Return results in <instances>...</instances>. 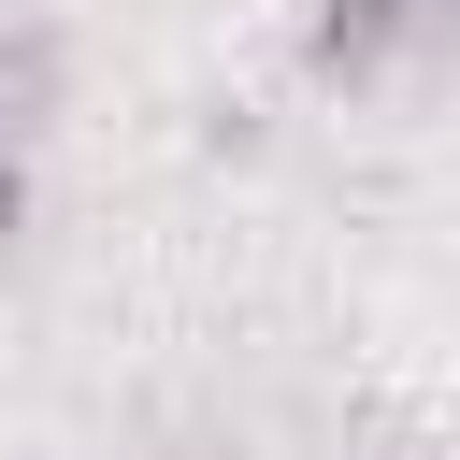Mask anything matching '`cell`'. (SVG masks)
Returning a JSON list of instances; mask_svg holds the SVG:
<instances>
[{"mask_svg": "<svg viewBox=\"0 0 460 460\" xmlns=\"http://www.w3.org/2000/svg\"><path fill=\"white\" fill-rule=\"evenodd\" d=\"M431 14H460V0H431Z\"/></svg>", "mask_w": 460, "mask_h": 460, "instance_id": "3957f363", "label": "cell"}, {"mask_svg": "<svg viewBox=\"0 0 460 460\" xmlns=\"http://www.w3.org/2000/svg\"><path fill=\"white\" fill-rule=\"evenodd\" d=\"M431 29V0H316V29H302V72L316 86H374L402 43Z\"/></svg>", "mask_w": 460, "mask_h": 460, "instance_id": "6da1fadb", "label": "cell"}, {"mask_svg": "<svg viewBox=\"0 0 460 460\" xmlns=\"http://www.w3.org/2000/svg\"><path fill=\"white\" fill-rule=\"evenodd\" d=\"M14 230H29V129L0 115V244H14Z\"/></svg>", "mask_w": 460, "mask_h": 460, "instance_id": "7a4b0ae2", "label": "cell"}]
</instances>
